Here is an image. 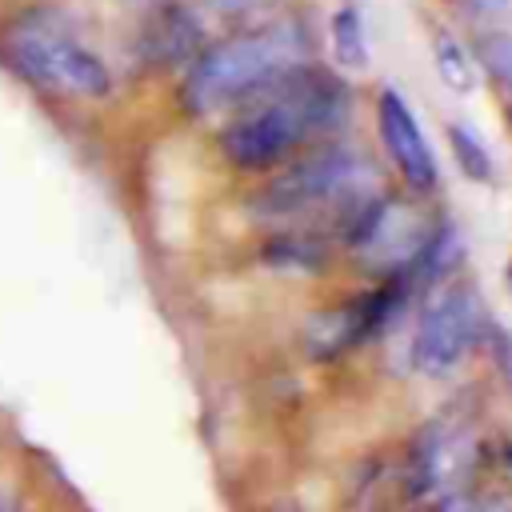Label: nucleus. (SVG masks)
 Wrapping results in <instances>:
<instances>
[{
    "label": "nucleus",
    "instance_id": "1",
    "mask_svg": "<svg viewBox=\"0 0 512 512\" xmlns=\"http://www.w3.org/2000/svg\"><path fill=\"white\" fill-rule=\"evenodd\" d=\"M304 60H308V24L300 20H276L260 32L228 36L196 56L184 80V104L192 112H216L240 104L248 92H256L260 84Z\"/></svg>",
    "mask_w": 512,
    "mask_h": 512
},
{
    "label": "nucleus",
    "instance_id": "2",
    "mask_svg": "<svg viewBox=\"0 0 512 512\" xmlns=\"http://www.w3.org/2000/svg\"><path fill=\"white\" fill-rule=\"evenodd\" d=\"M368 180H372V172L364 168V160L356 152L328 148V152H316V156L292 164L288 172H280L268 188H260L252 208L264 220H280V216H300L320 204H348L352 220H360L364 208L372 204V200H364Z\"/></svg>",
    "mask_w": 512,
    "mask_h": 512
},
{
    "label": "nucleus",
    "instance_id": "3",
    "mask_svg": "<svg viewBox=\"0 0 512 512\" xmlns=\"http://www.w3.org/2000/svg\"><path fill=\"white\" fill-rule=\"evenodd\" d=\"M8 48H12L16 68L28 80H36L40 88L72 92V96H92V100L112 92V76L100 64V56L88 52L80 40H72L48 12L24 16L12 28Z\"/></svg>",
    "mask_w": 512,
    "mask_h": 512
},
{
    "label": "nucleus",
    "instance_id": "4",
    "mask_svg": "<svg viewBox=\"0 0 512 512\" xmlns=\"http://www.w3.org/2000/svg\"><path fill=\"white\" fill-rule=\"evenodd\" d=\"M476 328H480V308L472 300V292H440L420 324H416V336H412V364L424 372V376H444L452 372L464 352L472 348L476 340Z\"/></svg>",
    "mask_w": 512,
    "mask_h": 512
},
{
    "label": "nucleus",
    "instance_id": "5",
    "mask_svg": "<svg viewBox=\"0 0 512 512\" xmlns=\"http://www.w3.org/2000/svg\"><path fill=\"white\" fill-rule=\"evenodd\" d=\"M432 228L424 224L420 212H412L408 204H392V200H372L364 208V216L352 228V240L364 256V264L400 276L428 244Z\"/></svg>",
    "mask_w": 512,
    "mask_h": 512
},
{
    "label": "nucleus",
    "instance_id": "6",
    "mask_svg": "<svg viewBox=\"0 0 512 512\" xmlns=\"http://www.w3.org/2000/svg\"><path fill=\"white\" fill-rule=\"evenodd\" d=\"M376 116H380V136H384V144H388V152H392L400 176H404L416 192H428V188L436 184V160H432V152H428V144H424V136H420V128H416V116H412V108L404 104V96L392 92V88L380 92Z\"/></svg>",
    "mask_w": 512,
    "mask_h": 512
},
{
    "label": "nucleus",
    "instance_id": "7",
    "mask_svg": "<svg viewBox=\"0 0 512 512\" xmlns=\"http://www.w3.org/2000/svg\"><path fill=\"white\" fill-rule=\"evenodd\" d=\"M204 32L208 24L200 20V12L192 4H160L144 32H140V48L152 64H184V60H196L200 56V44H204Z\"/></svg>",
    "mask_w": 512,
    "mask_h": 512
},
{
    "label": "nucleus",
    "instance_id": "8",
    "mask_svg": "<svg viewBox=\"0 0 512 512\" xmlns=\"http://www.w3.org/2000/svg\"><path fill=\"white\" fill-rule=\"evenodd\" d=\"M332 52H336V64H344V68L368 64V36H364L356 8H340L332 16Z\"/></svg>",
    "mask_w": 512,
    "mask_h": 512
},
{
    "label": "nucleus",
    "instance_id": "9",
    "mask_svg": "<svg viewBox=\"0 0 512 512\" xmlns=\"http://www.w3.org/2000/svg\"><path fill=\"white\" fill-rule=\"evenodd\" d=\"M448 144H452V156H456V164H460L464 176H472V180H492L488 148L476 140L472 128H464V124H448Z\"/></svg>",
    "mask_w": 512,
    "mask_h": 512
},
{
    "label": "nucleus",
    "instance_id": "10",
    "mask_svg": "<svg viewBox=\"0 0 512 512\" xmlns=\"http://www.w3.org/2000/svg\"><path fill=\"white\" fill-rule=\"evenodd\" d=\"M456 4V16L476 28L480 36L484 32H512V0H452Z\"/></svg>",
    "mask_w": 512,
    "mask_h": 512
},
{
    "label": "nucleus",
    "instance_id": "11",
    "mask_svg": "<svg viewBox=\"0 0 512 512\" xmlns=\"http://www.w3.org/2000/svg\"><path fill=\"white\" fill-rule=\"evenodd\" d=\"M436 72H440V80H444L448 88H456V92H472V84H476L464 48H460L452 36H444V32L436 36Z\"/></svg>",
    "mask_w": 512,
    "mask_h": 512
},
{
    "label": "nucleus",
    "instance_id": "12",
    "mask_svg": "<svg viewBox=\"0 0 512 512\" xmlns=\"http://www.w3.org/2000/svg\"><path fill=\"white\" fill-rule=\"evenodd\" d=\"M476 56H480V64L496 80L512 84V32H484V36H476Z\"/></svg>",
    "mask_w": 512,
    "mask_h": 512
},
{
    "label": "nucleus",
    "instance_id": "13",
    "mask_svg": "<svg viewBox=\"0 0 512 512\" xmlns=\"http://www.w3.org/2000/svg\"><path fill=\"white\" fill-rule=\"evenodd\" d=\"M272 0H200L196 12L204 24H236V20H248L252 12H264Z\"/></svg>",
    "mask_w": 512,
    "mask_h": 512
},
{
    "label": "nucleus",
    "instance_id": "14",
    "mask_svg": "<svg viewBox=\"0 0 512 512\" xmlns=\"http://www.w3.org/2000/svg\"><path fill=\"white\" fill-rule=\"evenodd\" d=\"M268 260H272V264H296V268H312V264H320V248H316L312 240L284 236V240L268 244Z\"/></svg>",
    "mask_w": 512,
    "mask_h": 512
},
{
    "label": "nucleus",
    "instance_id": "15",
    "mask_svg": "<svg viewBox=\"0 0 512 512\" xmlns=\"http://www.w3.org/2000/svg\"><path fill=\"white\" fill-rule=\"evenodd\" d=\"M508 284H512V264H508Z\"/></svg>",
    "mask_w": 512,
    "mask_h": 512
},
{
    "label": "nucleus",
    "instance_id": "16",
    "mask_svg": "<svg viewBox=\"0 0 512 512\" xmlns=\"http://www.w3.org/2000/svg\"><path fill=\"white\" fill-rule=\"evenodd\" d=\"M484 512H504V508H484Z\"/></svg>",
    "mask_w": 512,
    "mask_h": 512
}]
</instances>
